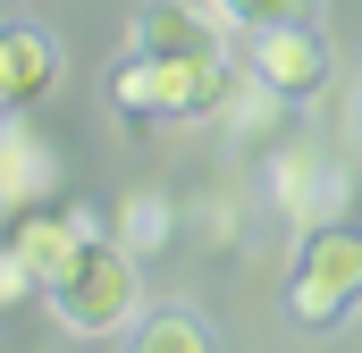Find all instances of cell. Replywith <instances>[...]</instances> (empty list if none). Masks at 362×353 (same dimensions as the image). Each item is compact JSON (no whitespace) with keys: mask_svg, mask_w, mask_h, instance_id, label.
Instances as JSON below:
<instances>
[{"mask_svg":"<svg viewBox=\"0 0 362 353\" xmlns=\"http://www.w3.org/2000/svg\"><path fill=\"white\" fill-rule=\"evenodd\" d=\"M42 303H51V320H59L68 337H118V328H135V311H144V261L101 227L85 253L42 286Z\"/></svg>","mask_w":362,"mask_h":353,"instance_id":"1","label":"cell"},{"mask_svg":"<svg viewBox=\"0 0 362 353\" xmlns=\"http://www.w3.org/2000/svg\"><path fill=\"white\" fill-rule=\"evenodd\" d=\"M228 92H236L228 51H194V59L127 51V68H110V109L135 118V126H152V118H211V109H228Z\"/></svg>","mask_w":362,"mask_h":353,"instance_id":"2","label":"cell"},{"mask_svg":"<svg viewBox=\"0 0 362 353\" xmlns=\"http://www.w3.org/2000/svg\"><path fill=\"white\" fill-rule=\"evenodd\" d=\"M362 303V236L354 227H303V253L286 269V320L295 328H337Z\"/></svg>","mask_w":362,"mask_h":353,"instance_id":"3","label":"cell"},{"mask_svg":"<svg viewBox=\"0 0 362 353\" xmlns=\"http://www.w3.org/2000/svg\"><path fill=\"white\" fill-rule=\"evenodd\" d=\"M245 68L262 85H278L286 101H312V92H329V42H320L312 17H286V25L245 34Z\"/></svg>","mask_w":362,"mask_h":353,"instance_id":"4","label":"cell"},{"mask_svg":"<svg viewBox=\"0 0 362 353\" xmlns=\"http://www.w3.org/2000/svg\"><path fill=\"white\" fill-rule=\"evenodd\" d=\"M270 202L295 227H329L346 210V169L320 152V143H278L270 152Z\"/></svg>","mask_w":362,"mask_h":353,"instance_id":"5","label":"cell"},{"mask_svg":"<svg viewBox=\"0 0 362 353\" xmlns=\"http://www.w3.org/2000/svg\"><path fill=\"white\" fill-rule=\"evenodd\" d=\"M219 8H194V0H144L127 17V51L144 59H194V51H219Z\"/></svg>","mask_w":362,"mask_h":353,"instance_id":"6","label":"cell"},{"mask_svg":"<svg viewBox=\"0 0 362 353\" xmlns=\"http://www.w3.org/2000/svg\"><path fill=\"white\" fill-rule=\"evenodd\" d=\"M51 193H59V152L25 126V109H8L0 118V219H17Z\"/></svg>","mask_w":362,"mask_h":353,"instance_id":"7","label":"cell"},{"mask_svg":"<svg viewBox=\"0 0 362 353\" xmlns=\"http://www.w3.org/2000/svg\"><path fill=\"white\" fill-rule=\"evenodd\" d=\"M93 236H101V219H93V210H51V202H34V210H17V219H8V244L34 261V277H42V286L76 261Z\"/></svg>","mask_w":362,"mask_h":353,"instance_id":"8","label":"cell"},{"mask_svg":"<svg viewBox=\"0 0 362 353\" xmlns=\"http://www.w3.org/2000/svg\"><path fill=\"white\" fill-rule=\"evenodd\" d=\"M135 261H160L169 244H177V193H160V185H144V193H127L118 202V227H110Z\"/></svg>","mask_w":362,"mask_h":353,"instance_id":"9","label":"cell"},{"mask_svg":"<svg viewBox=\"0 0 362 353\" xmlns=\"http://www.w3.org/2000/svg\"><path fill=\"white\" fill-rule=\"evenodd\" d=\"M0 42H8V85H17V109H34L42 92L59 85V42H51L42 25H0Z\"/></svg>","mask_w":362,"mask_h":353,"instance_id":"10","label":"cell"},{"mask_svg":"<svg viewBox=\"0 0 362 353\" xmlns=\"http://www.w3.org/2000/svg\"><path fill=\"white\" fill-rule=\"evenodd\" d=\"M135 353H211L219 337H211V320L202 311H185V303H160V311H135V337H127Z\"/></svg>","mask_w":362,"mask_h":353,"instance_id":"11","label":"cell"},{"mask_svg":"<svg viewBox=\"0 0 362 353\" xmlns=\"http://www.w3.org/2000/svg\"><path fill=\"white\" fill-rule=\"evenodd\" d=\"M228 17V34H262V25H286V17H312V0H211Z\"/></svg>","mask_w":362,"mask_h":353,"instance_id":"12","label":"cell"},{"mask_svg":"<svg viewBox=\"0 0 362 353\" xmlns=\"http://www.w3.org/2000/svg\"><path fill=\"white\" fill-rule=\"evenodd\" d=\"M25 294H42V277H34V261L8 244V253H0V311H8V303H25Z\"/></svg>","mask_w":362,"mask_h":353,"instance_id":"13","label":"cell"},{"mask_svg":"<svg viewBox=\"0 0 362 353\" xmlns=\"http://www.w3.org/2000/svg\"><path fill=\"white\" fill-rule=\"evenodd\" d=\"M17 109V85H8V42H0V118Z\"/></svg>","mask_w":362,"mask_h":353,"instance_id":"14","label":"cell"}]
</instances>
